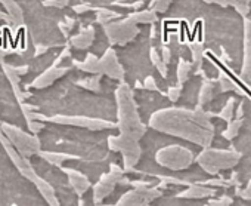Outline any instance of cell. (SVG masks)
Instances as JSON below:
<instances>
[{
    "label": "cell",
    "mask_w": 251,
    "mask_h": 206,
    "mask_svg": "<svg viewBox=\"0 0 251 206\" xmlns=\"http://www.w3.org/2000/svg\"><path fill=\"white\" fill-rule=\"evenodd\" d=\"M98 206H100V205H98Z\"/></svg>",
    "instance_id": "8"
},
{
    "label": "cell",
    "mask_w": 251,
    "mask_h": 206,
    "mask_svg": "<svg viewBox=\"0 0 251 206\" xmlns=\"http://www.w3.org/2000/svg\"><path fill=\"white\" fill-rule=\"evenodd\" d=\"M236 194L238 196H241L242 199H245V200H251V182L244 188V190H236Z\"/></svg>",
    "instance_id": "7"
},
{
    "label": "cell",
    "mask_w": 251,
    "mask_h": 206,
    "mask_svg": "<svg viewBox=\"0 0 251 206\" xmlns=\"http://www.w3.org/2000/svg\"><path fill=\"white\" fill-rule=\"evenodd\" d=\"M232 205V199L227 197V196H223L220 199H216V200H210L207 206H230Z\"/></svg>",
    "instance_id": "6"
},
{
    "label": "cell",
    "mask_w": 251,
    "mask_h": 206,
    "mask_svg": "<svg viewBox=\"0 0 251 206\" xmlns=\"http://www.w3.org/2000/svg\"><path fill=\"white\" fill-rule=\"evenodd\" d=\"M214 194H216L214 188L200 185V184H191L185 191L179 193L177 197H182V199H205V197H211Z\"/></svg>",
    "instance_id": "5"
},
{
    "label": "cell",
    "mask_w": 251,
    "mask_h": 206,
    "mask_svg": "<svg viewBox=\"0 0 251 206\" xmlns=\"http://www.w3.org/2000/svg\"><path fill=\"white\" fill-rule=\"evenodd\" d=\"M163 193L158 188H151L148 185H138L135 190L126 193L115 206H148L154 199L160 197Z\"/></svg>",
    "instance_id": "3"
},
{
    "label": "cell",
    "mask_w": 251,
    "mask_h": 206,
    "mask_svg": "<svg viewBox=\"0 0 251 206\" xmlns=\"http://www.w3.org/2000/svg\"><path fill=\"white\" fill-rule=\"evenodd\" d=\"M123 178V172L117 168V166H112V171L109 175H105L100 182L95 187V202L96 203H100L106 196H109L112 193V190L115 188L117 182Z\"/></svg>",
    "instance_id": "4"
},
{
    "label": "cell",
    "mask_w": 251,
    "mask_h": 206,
    "mask_svg": "<svg viewBox=\"0 0 251 206\" xmlns=\"http://www.w3.org/2000/svg\"><path fill=\"white\" fill-rule=\"evenodd\" d=\"M239 160V154L226 153V151H205L200 156V165L208 174H217L222 169L232 168Z\"/></svg>",
    "instance_id": "1"
},
{
    "label": "cell",
    "mask_w": 251,
    "mask_h": 206,
    "mask_svg": "<svg viewBox=\"0 0 251 206\" xmlns=\"http://www.w3.org/2000/svg\"><path fill=\"white\" fill-rule=\"evenodd\" d=\"M157 160L160 165L167 166L173 171H182L192 163V153L179 147L163 148L161 151H158Z\"/></svg>",
    "instance_id": "2"
}]
</instances>
